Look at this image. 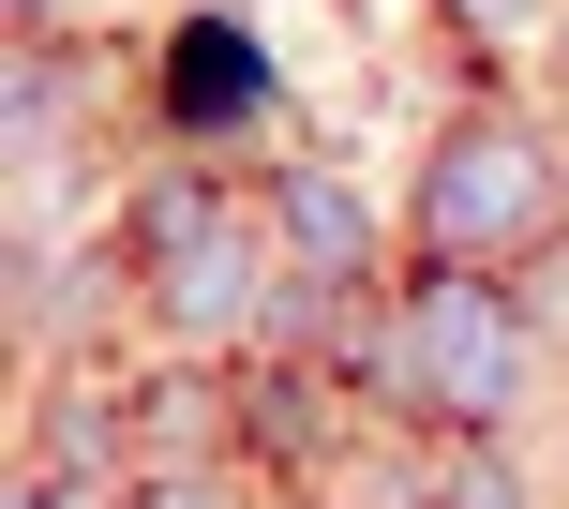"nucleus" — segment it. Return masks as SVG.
I'll return each instance as SVG.
<instances>
[{"label": "nucleus", "mask_w": 569, "mask_h": 509, "mask_svg": "<svg viewBox=\"0 0 569 509\" xmlns=\"http://www.w3.org/2000/svg\"><path fill=\"white\" fill-rule=\"evenodd\" d=\"M510 360H525V330H510L495 285H435V300H420V375H435V405L495 420V405H510Z\"/></svg>", "instance_id": "f257e3e1"}, {"label": "nucleus", "mask_w": 569, "mask_h": 509, "mask_svg": "<svg viewBox=\"0 0 569 509\" xmlns=\"http://www.w3.org/2000/svg\"><path fill=\"white\" fill-rule=\"evenodd\" d=\"M540 226V150L525 136H450L435 150V240H510Z\"/></svg>", "instance_id": "f03ea898"}, {"label": "nucleus", "mask_w": 569, "mask_h": 509, "mask_svg": "<svg viewBox=\"0 0 569 509\" xmlns=\"http://www.w3.org/2000/svg\"><path fill=\"white\" fill-rule=\"evenodd\" d=\"M166 106L196 120V136H210V120H256V106H270V60H256V30H240V16L180 30V60H166Z\"/></svg>", "instance_id": "7ed1b4c3"}, {"label": "nucleus", "mask_w": 569, "mask_h": 509, "mask_svg": "<svg viewBox=\"0 0 569 509\" xmlns=\"http://www.w3.org/2000/svg\"><path fill=\"white\" fill-rule=\"evenodd\" d=\"M284 226H300V255H330V285H360L375 226H360V196H345L330 166H300V180H284Z\"/></svg>", "instance_id": "20e7f679"}, {"label": "nucleus", "mask_w": 569, "mask_h": 509, "mask_svg": "<svg viewBox=\"0 0 569 509\" xmlns=\"http://www.w3.org/2000/svg\"><path fill=\"white\" fill-rule=\"evenodd\" d=\"M450 509H510V480H495V465L465 450V465H450Z\"/></svg>", "instance_id": "39448f33"}, {"label": "nucleus", "mask_w": 569, "mask_h": 509, "mask_svg": "<svg viewBox=\"0 0 569 509\" xmlns=\"http://www.w3.org/2000/svg\"><path fill=\"white\" fill-rule=\"evenodd\" d=\"M150 509H226V495H196V480H166V495H150Z\"/></svg>", "instance_id": "423d86ee"}, {"label": "nucleus", "mask_w": 569, "mask_h": 509, "mask_svg": "<svg viewBox=\"0 0 569 509\" xmlns=\"http://www.w3.org/2000/svg\"><path fill=\"white\" fill-rule=\"evenodd\" d=\"M465 16H480V30H510V16H525V0H465Z\"/></svg>", "instance_id": "0eeeda50"}]
</instances>
